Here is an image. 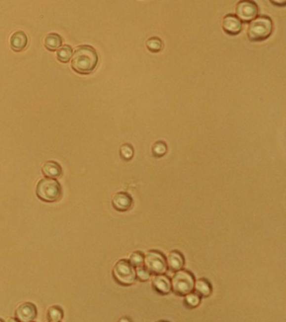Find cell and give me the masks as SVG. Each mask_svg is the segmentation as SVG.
<instances>
[{"label":"cell","mask_w":286,"mask_h":322,"mask_svg":"<svg viewBox=\"0 0 286 322\" xmlns=\"http://www.w3.org/2000/svg\"><path fill=\"white\" fill-rule=\"evenodd\" d=\"M98 63V56L94 48L87 44L79 45L73 54L72 68L82 75L92 73Z\"/></svg>","instance_id":"obj_1"},{"label":"cell","mask_w":286,"mask_h":322,"mask_svg":"<svg viewBox=\"0 0 286 322\" xmlns=\"http://www.w3.org/2000/svg\"><path fill=\"white\" fill-rule=\"evenodd\" d=\"M37 196L44 202H55L60 200L62 195L61 184L56 179L44 178L37 185Z\"/></svg>","instance_id":"obj_2"},{"label":"cell","mask_w":286,"mask_h":322,"mask_svg":"<svg viewBox=\"0 0 286 322\" xmlns=\"http://www.w3.org/2000/svg\"><path fill=\"white\" fill-rule=\"evenodd\" d=\"M273 22L270 17L260 16L251 20L247 26V38L252 41H263L270 37Z\"/></svg>","instance_id":"obj_3"},{"label":"cell","mask_w":286,"mask_h":322,"mask_svg":"<svg viewBox=\"0 0 286 322\" xmlns=\"http://www.w3.org/2000/svg\"><path fill=\"white\" fill-rule=\"evenodd\" d=\"M195 280L193 275L186 270H180L175 271L170 281L171 289L174 293L185 296L192 292L194 288Z\"/></svg>","instance_id":"obj_4"},{"label":"cell","mask_w":286,"mask_h":322,"mask_svg":"<svg viewBox=\"0 0 286 322\" xmlns=\"http://www.w3.org/2000/svg\"><path fill=\"white\" fill-rule=\"evenodd\" d=\"M113 275L118 283L124 286L133 284L136 280L134 267L125 259H121L114 265Z\"/></svg>","instance_id":"obj_5"},{"label":"cell","mask_w":286,"mask_h":322,"mask_svg":"<svg viewBox=\"0 0 286 322\" xmlns=\"http://www.w3.org/2000/svg\"><path fill=\"white\" fill-rule=\"evenodd\" d=\"M144 265L150 274L161 275L167 271V264L165 258L158 251L151 250L144 255Z\"/></svg>","instance_id":"obj_6"},{"label":"cell","mask_w":286,"mask_h":322,"mask_svg":"<svg viewBox=\"0 0 286 322\" xmlns=\"http://www.w3.org/2000/svg\"><path fill=\"white\" fill-rule=\"evenodd\" d=\"M235 12L242 22H249L258 15V5L253 0H241L237 3Z\"/></svg>","instance_id":"obj_7"},{"label":"cell","mask_w":286,"mask_h":322,"mask_svg":"<svg viewBox=\"0 0 286 322\" xmlns=\"http://www.w3.org/2000/svg\"><path fill=\"white\" fill-rule=\"evenodd\" d=\"M37 316V306L31 302H25L18 306L15 311V317L18 322H30L36 319Z\"/></svg>","instance_id":"obj_8"},{"label":"cell","mask_w":286,"mask_h":322,"mask_svg":"<svg viewBox=\"0 0 286 322\" xmlns=\"http://www.w3.org/2000/svg\"><path fill=\"white\" fill-rule=\"evenodd\" d=\"M222 30L230 36H237L242 31V21L234 14H228L223 18Z\"/></svg>","instance_id":"obj_9"},{"label":"cell","mask_w":286,"mask_h":322,"mask_svg":"<svg viewBox=\"0 0 286 322\" xmlns=\"http://www.w3.org/2000/svg\"><path fill=\"white\" fill-rule=\"evenodd\" d=\"M152 286L156 292L161 294H168L171 291V284L169 279L164 274L156 275L152 279Z\"/></svg>","instance_id":"obj_10"},{"label":"cell","mask_w":286,"mask_h":322,"mask_svg":"<svg viewBox=\"0 0 286 322\" xmlns=\"http://www.w3.org/2000/svg\"><path fill=\"white\" fill-rule=\"evenodd\" d=\"M10 47L15 52H20L25 50L28 44V37L24 31L14 32L10 37Z\"/></svg>","instance_id":"obj_11"},{"label":"cell","mask_w":286,"mask_h":322,"mask_svg":"<svg viewBox=\"0 0 286 322\" xmlns=\"http://www.w3.org/2000/svg\"><path fill=\"white\" fill-rule=\"evenodd\" d=\"M112 203L114 208L118 211H124L130 208L133 201L127 193L119 192L114 195Z\"/></svg>","instance_id":"obj_12"},{"label":"cell","mask_w":286,"mask_h":322,"mask_svg":"<svg viewBox=\"0 0 286 322\" xmlns=\"http://www.w3.org/2000/svg\"><path fill=\"white\" fill-rule=\"evenodd\" d=\"M165 261H166L167 268H169V270L175 272L177 270H181L185 264L183 256L177 251H172L168 253Z\"/></svg>","instance_id":"obj_13"},{"label":"cell","mask_w":286,"mask_h":322,"mask_svg":"<svg viewBox=\"0 0 286 322\" xmlns=\"http://www.w3.org/2000/svg\"><path fill=\"white\" fill-rule=\"evenodd\" d=\"M42 174L45 177L56 179L62 175V169L61 165L56 161H46L42 165Z\"/></svg>","instance_id":"obj_14"},{"label":"cell","mask_w":286,"mask_h":322,"mask_svg":"<svg viewBox=\"0 0 286 322\" xmlns=\"http://www.w3.org/2000/svg\"><path fill=\"white\" fill-rule=\"evenodd\" d=\"M44 47L50 51H56L62 44V38L59 34H48L44 40Z\"/></svg>","instance_id":"obj_15"},{"label":"cell","mask_w":286,"mask_h":322,"mask_svg":"<svg viewBox=\"0 0 286 322\" xmlns=\"http://www.w3.org/2000/svg\"><path fill=\"white\" fill-rule=\"evenodd\" d=\"M193 289H195V293H197L200 297H208L212 291L211 284L204 279L195 281Z\"/></svg>","instance_id":"obj_16"},{"label":"cell","mask_w":286,"mask_h":322,"mask_svg":"<svg viewBox=\"0 0 286 322\" xmlns=\"http://www.w3.org/2000/svg\"><path fill=\"white\" fill-rule=\"evenodd\" d=\"M73 56V48L70 45H63L59 48L56 53V57L59 61L62 63H67Z\"/></svg>","instance_id":"obj_17"},{"label":"cell","mask_w":286,"mask_h":322,"mask_svg":"<svg viewBox=\"0 0 286 322\" xmlns=\"http://www.w3.org/2000/svg\"><path fill=\"white\" fill-rule=\"evenodd\" d=\"M64 313L62 309L58 306H53L47 311V320L50 322H60L63 318Z\"/></svg>","instance_id":"obj_18"},{"label":"cell","mask_w":286,"mask_h":322,"mask_svg":"<svg viewBox=\"0 0 286 322\" xmlns=\"http://www.w3.org/2000/svg\"><path fill=\"white\" fill-rule=\"evenodd\" d=\"M146 46L151 52H159L163 49V42L159 37H151L146 41Z\"/></svg>","instance_id":"obj_19"},{"label":"cell","mask_w":286,"mask_h":322,"mask_svg":"<svg viewBox=\"0 0 286 322\" xmlns=\"http://www.w3.org/2000/svg\"><path fill=\"white\" fill-rule=\"evenodd\" d=\"M185 296V303L189 308H195L200 305L201 297L197 293L190 292Z\"/></svg>","instance_id":"obj_20"},{"label":"cell","mask_w":286,"mask_h":322,"mask_svg":"<svg viewBox=\"0 0 286 322\" xmlns=\"http://www.w3.org/2000/svg\"><path fill=\"white\" fill-rule=\"evenodd\" d=\"M129 263L133 267L143 266L144 265V255L139 252H134L129 256Z\"/></svg>","instance_id":"obj_21"},{"label":"cell","mask_w":286,"mask_h":322,"mask_svg":"<svg viewBox=\"0 0 286 322\" xmlns=\"http://www.w3.org/2000/svg\"><path fill=\"white\" fill-rule=\"evenodd\" d=\"M135 273H136V278L139 281H142V282L149 281L150 278V275H151L150 271L146 270L145 267L143 266L137 267Z\"/></svg>","instance_id":"obj_22"},{"label":"cell","mask_w":286,"mask_h":322,"mask_svg":"<svg viewBox=\"0 0 286 322\" xmlns=\"http://www.w3.org/2000/svg\"><path fill=\"white\" fill-rule=\"evenodd\" d=\"M166 152V145L163 142H157L153 147V153L156 156H163Z\"/></svg>","instance_id":"obj_23"},{"label":"cell","mask_w":286,"mask_h":322,"mask_svg":"<svg viewBox=\"0 0 286 322\" xmlns=\"http://www.w3.org/2000/svg\"><path fill=\"white\" fill-rule=\"evenodd\" d=\"M120 154L123 158L125 160H129L133 156V148L131 147L130 145H123L120 149Z\"/></svg>","instance_id":"obj_24"},{"label":"cell","mask_w":286,"mask_h":322,"mask_svg":"<svg viewBox=\"0 0 286 322\" xmlns=\"http://www.w3.org/2000/svg\"><path fill=\"white\" fill-rule=\"evenodd\" d=\"M270 1L275 5L277 6H285L286 3V0H270Z\"/></svg>","instance_id":"obj_25"},{"label":"cell","mask_w":286,"mask_h":322,"mask_svg":"<svg viewBox=\"0 0 286 322\" xmlns=\"http://www.w3.org/2000/svg\"><path fill=\"white\" fill-rule=\"evenodd\" d=\"M0 322H3V320L0 319Z\"/></svg>","instance_id":"obj_26"}]
</instances>
